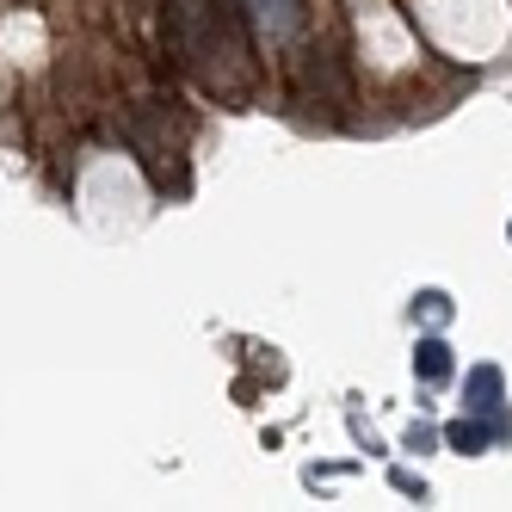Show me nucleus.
<instances>
[{
    "mask_svg": "<svg viewBox=\"0 0 512 512\" xmlns=\"http://www.w3.org/2000/svg\"><path fill=\"white\" fill-rule=\"evenodd\" d=\"M500 426H475V420H457L451 432H445V445L451 451H463V457H475V451H488V438H494Z\"/></svg>",
    "mask_w": 512,
    "mask_h": 512,
    "instance_id": "3",
    "label": "nucleus"
},
{
    "mask_svg": "<svg viewBox=\"0 0 512 512\" xmlns=\"http://www.w3.org/2000/svg\"><path fill=\"white\" fill-rule=\"evenodd\" d=\"M414 309H420L426 321H445V315H451V303H445V290H420V297H414Z\"/></svg>",
    "mask_w": 512,
    "mask_h": 512,
    "instance_id": "4",
    "label": "nucleus"
},
{
    "mask_svg": "<svg viewBox=\"0 0 512 512\" xmlns=\"http://www.w3.org/2000/svg\"><path fill=\"white\" fill-rule=\"evenodd\" d=\"M414 371H420V383H445V377H451V346L438 340V334L420 340V346H414Z\"/></svg>",
    "mask_w": 512,
    "mask_h": 512,
    "instance_id": "1",
    "label": "nucleus"
},
{
    "mask_svg": "<svg viewBox=\"0 0 512 512\" xmlns=\"http://www.w3.org/2000/svg\"><path fill=\"white\" fill-rule=\"evenodd\" d=\"M463 401L475 414H494V401H500V371L494 364H482V371H469V389H463Z\"/></svg>",
    "mask_w": 512,
    "mask_h": 512,
    "instance_id": "2",
    "label": "nucleus"
}]
</instances>
